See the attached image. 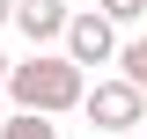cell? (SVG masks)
<instances>
[{"mask_svg":"<svg viewBox=\"0 0 147 139\" xmlns=\"http://www.w3.org/2000/svg\"><path fill=\"white\" fill-rule=\"evenodd\" d=\"M7 103H15V110H37V117L81 110V103H88V73L74 66L66 51H30L15 73H7Z\"/></svg>","mask_w":147,"mask_h":139,"instance_id":"obj_1","label":"cell"},{"mask_svg":"<svg viewBox=\"0 0 147 139\" xmlns=\"http://www.w3.org/2000/svg\"><path fill=\"white\" fill-rule=\"evenodd\" d=\"M81 117H88V132H132V124L147 117V95L125 81V73H110V81H96V88H88Z\"/></svg>","mask_w":147,"mask_h":139,"instance_id":"obj_2","label":"cell"},{"mask_svg":"<svg viewBox=\"0 0 147 139\" xmlns=\"http://www.w3.org/2000/svg\"><path fill=\"white\" fill-rule=\"evenodd\" d=\"M118 51H125V44H118V22H110V15H96V7H88V15L66 22V59H74L81 73H88V66H110Z\"/></svg>","mask_w":147,"mask_h":139,"instance_id":"obj_3","label":"cell"},{"mask_svg":"<svg viewBox=\"0 0 147 139\" xmlns=\"http://www.w3.org/2000/svg\"><path fill=\"white\" fill-rule=\"evenodd\" d=\"M66 22H74L66 0H15V29L30 37L37 51H44V44H66Z\"/></svg>","mask_w":147,"mask_h":139,"instance_id":"obj_4","label":"cell"},{"mask_svg":"<svg viewBox=\"0 0 147 139\" xmlns=\"http://www.w3.org/2000/svg\"><path fill=\"white\" fill-rule=\"evenodd\" d=\"M0 139H59V124H52V117H37V110H15Z\"/></svg>","mask_w":147,"mask_h":139,"instance_id":"obj_5","label":"cell"},{"mask_svg":"<svg viewBox=\"0 0 147 139\" xmlns=\"http://www.w3.org/2000/svg\"><path fill=\"white\" fill-rule=\"evenodd\" d=\"M118 73H125V81H132V88L147 95V37H132L125 51H118Z\"/></svg>","mask_w":147,"mask_h":139,"instance_id":"obj_6","label":"cell"},{"mask_svg":"<svg viewBox=\"0 0 147 139\" xmlns=\"http://www.w3.org/2000/svg\"><path fill=\"white\" fill-rule=\"evenodd\" d=\"M96 15H110V22H140L147 0H96Z\"/></svg>","mask_w":147,"mask_h":139,"instance_id":"obj_7","label":"cell"},{"mask_svg":"<svg viewBox=\"0 0 147 139\" xmlns=\"http://www.w3.org/2000/svg\"><path fill=\"white\" fill-rule=\"evenodd\" d=\"M7 73H15V59H7V51H0V88H7Z\"/></svg>","mask_w":147,"mask_h":139,"instance_id":"obj_8","label":"cell"},{"mask_svg":"<svg viewBox=\"0 0 147 139\" xmlns=\"http://www.w3.org/2000/svg\"><path fill=\"white\" fill-rule=\"evenodd\" d=\"M0 22H15V0H0Z\"/></svg>","mask_w":147,"mask_h":139,"instance_id":"obj_9","label":"cell"},{"mask_svg":"<svg viewBox=\"0 0 147 139\" xmlns=\"http://www.w3.org/2000/svg\"><path fill=\"white\" fill-rule=\"evenodd\" d=\"M7 117H15V110H0V132H7Z\"/></svg>","mask_w":147,"mask_h":139,"instance_id":"obj_10","label":"cell"}]
</instances>
